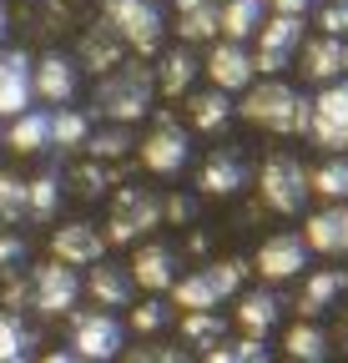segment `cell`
I'll return each instance as SVG.
<instances>
[{
	"label": "cell",
	"instance_id": "f1b7e54d",
	"mask_svg": "<svg viewBox=\"0 0 348 363\" xmlns=\"http://www.w3.org/2000/svg\"><path fill=\"white\" fill-rule=\"evenodd\" d=\"M283 358L288 363H328L333 358V338L318 323H303L298 318V323L283 333Z\"/></svg>",
	"mask_w": 348,
	"mask_h": 363
},
{
	"label": "cell",
	"instance_id": "ee69618b",
	"mask_svg": "<svg viewBox=\"0 0 348 363\" xmlns=\"http://www.w3.org/2000/svg\"><path fill=\"white\" fill-rule=\"evenodd\" d=\"M0 267H6V272L26 267V238L16 233V227H0Z\"/></svg>",
	"mask_w": 348,
	"mask_h": 363
},
{
	"label": "cell",
	"instance_id": "7bdbcfd3",
	"mask_svg": "<svg viewBox=\"0 0 348 363\" xmlns=\"http://www.w3.org/2000/svg\"><path fill=\"white\" fill-rule=\"evenodd\" d=\"M318 30L348 40V0H323L318 6Z\"/></svg>",
	"mask_w": 348,
	"mask_h": 363
},
{
	"label": "cell",
	"instance_id": "7c38bea8",
	"mask_svg": "<svg viewBox=\"0 0 348 363\" xmlns=\"http://www.w3.org/2000/svg\"><path fill=\"white\" fill-rule=\"evenodd\" d=\"M81 91V66L71 51H61V45H46V51L35 56V101L46 111H61L76 101Z\"/></svg>",
	"mask_w": 348,
	"mask_h": 363
},
{
	"label": "cell",
	"instance_id": "c3c4849f",
	"mask_svg": "<svg viewBox=\"0 0 348 363\" xmlns=\"http://www.w3.org/2000/svg\"><path fill=\"white\" fill-rule=\"evenodd\" d=\"M11 26H16V16H11V6L0 0V51H6V35H11Z\"/></svg>",
	"mask_w": 348,
	"mask_h": 363
},
{
	"label": "cell",
	"instance_id": "d6a6232c",
	"mask_svg": "<svg viewBox=\"0 0 348 363\" xmlns=\"http://www.w3.org/2000/svg\"><path fill=\"white\" fill-rule=\"evenodd\" d=\"M187 353H212L217 343L228 338V318L223 313H182V323H177Z\"/></svg>",
	"mask_w": 348,
	"mask_h": 363
},
{
	"label": "cell",
	"instance_id": "2e32d148",
	"mask_svg": "<svg viewBox=\"0 0 348 363\" xmlns=\"http://www.w3.org/2000/svg\"><path fill=\"white\" fill-rule=\"evenodd\" d=\"M308 242H303L298 233H273V238H263L257 242V257H252V267H257V278L263 283H293V278H303L308 272Z\"/></svg>",
	"mask_w": 348,
	"mask_h": 363
},
{
	"label": "cell",
	"instance_id": "4316f807",
	"mask_svg": "<svg viewBox=\"0 0 348 363\" xmlns=\"http://www.w3.org/2000/svg\"><path fill=\"white\" fill-rule=\"evenodd\" d=\"M237 116V101L228 96V91H217V86H207V91H192L187 96V126L192 131H223L228 121Z\"/></svg>",
	"mask_w": 348,
	"mask_h": 363
},
{
	"label": "cell",
	"instance_id": "4dcf8cb0",
	"mask_svg": "<svg viewBox=\"0 0 348 363\" xmlns=\"http://www.w3.org/2000/svg\"><path fill=\"white\" fill-rule=\"evenodd\" d=\"M217 16H223V0H177V35L192 40H217Z\"/></svg>",
	"mask_w": 348,
	"mask_h": 363
},
{
	"label": "cell",
	"instance_id": "277c9868",
	"mask_svg": "<svg viewBox=\"0 0 348 363\" xmlns=\"http://www.w3.org/2000/svg\"><path fill=\"white\" fill-rule=\"evenodd\" d=\"M101 21L121 35V45L132 51L137 61L162 56V40H167V16L157 0H106Z\"/></svg>",
	"mask_w": 348,
	"mask_h": 363
},
{
	"label": "cell",
	"instance_id": "836d02e7",
	"mask_svg": "<svg viewBox=\"0 0 348 363\" xmlns=\"http://www.w3.org/2000/svg\"><path fill=\"white\" fill-rule=\"evenodd\" d=\"M126 152H137V136H132V126H91V136H86V162H101V167H111V162H121Z\"/></svg>",
	"mask_w": 348,
	"mask_h": 363
},
{
	"label": "cell",
	"instance_id": "cb8c5ba5",
	"mask_svg": "<svg viewBox=\"0 0 348 363\" xmlns=\"http://www.w3.org/2000/svg\"><path fill=\"white\" fill-rule=\"evenodd\" d=\"M303 76L318 81V86H333V81H348V40L338 35H313L303 40Z\"/></svg>",
	"mask_w": 348,
	"mask_h": 363
},
{
	"label": "cell",
	"instance_id": "ac0fdd59",
	"mask_svg": "<svg viewBox=\"0 0 348 363\" xmlns=\"http://www.w3.org/2000/svg\"><path fill=\"white\" fill-rule=\"evenodd\" d=\"M51 257L66 267H96L106 257V233L96 222H61L51 233Z\"/></svg>",
	"mask_w": 348,
	"mask_h": 363
},
{
	"label": "cell",
	"instance_id": "f35d334b",
	"mask_svg": "<svg viewBox=\"0 0 348 363\" xmlns=\"http://www.w3.org/2000/svg\"><path fill=\"white\" fill-rule=\"evenodd\" d=\"M26 217H30V207H26V177H16V172L0 167V222L16 227Z\"/></svg>",
	"mask_w": 348,
	"mask_h": 363
},
{
	"label": "cell",
	"instance_id": "7a4b0ae2",
	"mask_svg": "<svg viewBox=\"0 0 348 363\" xmlns=\"http://www.w3.org/2000/svg\"><path fill=\"white\" fill-rule=\"evenodd\" d=\"M152 101H157V76L137 56H126L116 71H106L91 91L96 116L111 121V126H137L142 116H152Z\"/></svg>",
	"mask_w": 348,
	"mask_h": 363
},
{
	"label": "cell",
	"instance_id": "83f0119b",
	"mask_svg": "<svg viewBox=\"0 0 348 363\" xmlns=\"http://www.w3.org/2000/svg\"><path fill=\"white\" fill-rule=\"evenodd\" d=\"M263 21H268V6H263V0H223V16H217V35L247 45L257 30H263Z\"/></svg>",
	"mask_w": 348,
	"mask_h": 363
},
{
	"label": "cell",
	"instance_id": "7dc6e473",
	"mask_svg": "<svg viewBox=\"0 0 348 363\" xmlns=\"http://www.w3.org/2000/svg\"><path fill=\"white\" fill-rule=\"evenodd\" d=\"M263 6H268V11H293V16H303L313 0H263Z\"/></svg>",
	"mask_w": 348,
	"mask_h": 363
},
{
	"label": "cell",
	"instance_id": "60d3db41",
	"mask_svg": "<svg viewBox=\"0 0 348 363\" xmlns=\"http://www.w3.org/2000/svg\"><path fill=\"white\" fill-rule=\"evenodd\" d=\"M172 323V303L167 298H147V303H132V333H162Z\"/></svg>",
	"mask_w": 348,
	"mask_h": 363
},
{
	"label": "cell",
	"instance_id": "30bf717a",
	"mask_svg": "<svg viewBox=\"0 0 348 363\" xmlns=\"http://www.w3.org/2000/svg\"><path fill=\"white\" fill-rule=\"evenodd\" d=\"M26 283H30V308L40 318H61V313H76V298H81V278H76V267L66 262H35L26 272Z\"/></svg>",
	"mask_w": 348,
	"mask_h": 363
},
{
	"label": "cell",
	"instance_id": "9c48e42d",
	"mask_svg": "<svg viewBox=\"0 0 348 363\" xmlns=\"http://www.w3.org/2000/svg\"><path fill=\"white\" fill-rule=\"evenodd\" d=\"M303 16H293V11H268V21H263V30H257L252 40H257V51H252V66L263 71V76H278V71H288L293 61H298V51H303Z\"/></svg>",
	"mask_w": 348,
	"mask_h": 363
},
{
	"label": "cell",
	"instance_id": "bcb514c9",
	"mask_svg": "<svg viewBox=\"0 0 348 363\" xmlns=\"http://www.w3.org/2000/svg\"><path fill=\"white\" fill-rule=\"evenodd\" d=\"M35 363H86L81 353H71V348H51V353H40Z\"/></svg>",
	"mask_w": 348,
	"mask_h": 363
},
{
	"label": "cell",
	"instance_id": "d590c367",
	"mask_svg": "<svg viewBox=\"0 0 348 363\" xmlns=\"http://www.w3.org/2000/svg\"><path fill=\"white\" fill-rule=\"evenodd\" d=\"M21 21H26V30L56 40V35L71 26V6H66V0H30V6L21 11Z\"/></svg>",
	"mask_w": 348,
	"mask_h": 363
},
{
	"label": "cell",
	"instance_id": "52a82bcc",
	"mask_svg": "<svg viewBox=\"0 0 348 363\" xmlns=\"http://www.w3.org/2000/svg\"><path fill=\"white\" fill-rule=\"evenodd\" d=\"M137 157H142V167H147L152 177H182L187 162H192V131L177 126V116L162 111V116L152 121V131L137 142Z\"/></svg>",
	"mask_w": 348,
	"mask_h": 363
},
{
	"label": "cell",
	"instance_id": "ba28073f",
	"mask_svg": "<svg viewBox=\"0 0 348 363\" xmlns=\"http://www.w3.org/2000/svg\"><path fill=\"white\" fill-rule=\"evenodd\" d=\"M71 353H81L86 363H116L126 353V323L101 308L71 313Z\"/></svg>",
	"mask_w": 348,
	"mask_h": 363
},
{
	"label": "cell",
	"instance_id": "8d00e7d4",
	"mask_svg": "<svg viewBox=\"0 0 348 363\" xmlns=\"http://www.w3.org/2000/svg\"><path fill=\"white\" fill-rule=\"evenodd\" d=\"M207 363H273V353H268V343L263 338H223L212 353H207Z\"/></svg>",
	"mask_w": 348,
	"mask_h": 363
},
{
	"label": "cell",
	"instance_id": "681fc988",
	"mask_svg": "<svg viewBox=\"0 0 348 363\" xmlns=\"http://www.w3.org/2000/svg\"><path fill=\"white\" fill-rule=\"evenodd\" d=\"M338 348H343V353H348V308H343V313H338Z\"/></svg>",
	"mask_w": 348,
	"mask_h": 363
},
{
	"label": "cell",
	"instance_id": "ffe728a7",
	"mask_svg": "<svg viewBox=\"0 0 348 363\" xmlns=\"http://www.w3.org/2000/svg\"><path fill=\"white\" fill-rule=\"evenodd\" d=\"M81 293L91 298L101 313H121V308H132V298H137V283H132V272H126V262H106V257H101L91 272H86Z\"/></svg>",
	"mask_w": 348,
	"mask_h": 363
},
{
	"label": "cell",
	"instance_id": "9a60e30c",
	"mask_svg": "<svg viewBox=\"0 0 348 363\" xmlns=\"http://www.w3.org/2000/svg\"><path fill=\"white\" fill-rule=\"evenodd\" d=\"M252 182V162L242 157V147H217L202 157L197 167V197H237L242 187Z\"/></svg>",
	"mask_w": 348,
	"mask_h": 363
},
{
	"label": "cell",
	"instance_id": "5bb4252c",
	"mask_svg": "<svg viewBox=\"0 0 348 363\" xmlns=\"http://www.w3.org/2000/svg\"><path fill=\"white\" fill-rule=\"evenodd\" d=\"M126 272H132V283L142 293L162 298V293H172V283H177V272H182V252L172 242H162V238H147V242H137Z\"/></svg>",
	"mask_w": 348,
	"mask_h": 363
},
{
	"label": "cell",
	"instance_id": "1f68e13d",
	"mask_svg": "<svg viewBox=\"0 0 348 363\" xmlns=\"http://www.w3.org/2000/svg\"><path fill=\"white\" fill-rule=\"evenodd\" d=\"M0 363H35V328L0 308Z\"/></svg>",
	"mask_w": 348,
	"mask_h": 363
},
{
	"label": "cell",
	"instance_id": "5b68a950",
	"mask_svg": "<svg viewBox=\"0 0 348 363\" xmlns=\"http://www.w3.org/2000/svg\"><path fill=\"white\" fill-rule=\"evenodd\" d=\"M257 192H263L268 212L298 217L303 207H308V197H313V172L303 167L298 157H288V152H273L263 162V172H257Z\"/></svg>",
	"mask_w": 348,
	"mask_h": 363
},
{
	"label": "cell",
	"instance_id": "d4e9b609",
	"mask_svg": "<svg viewBox=\"0 0 348 363\" xmlns=\"http://www.w3.org/2000/svg\"><path fill=\"white\" fill-rule=\"evenodd\" d=\"M0 147L16 152V157H40V152H51V111H46V106L21 111L6 131H0Z\"/></svg>",
	"mask_w": 348,
	"mask_h": 363
},
{
	"label": "cell",
	"instance_id": "44dd1931",
	"mask_svg": "<svg viewBox=\"0 0 348 363\" xmlns=\"http://www.w3.org/2000/svg\"><path fill=\"white\" fill-rule=\"evenodd\" d=\"M343 288H348V272H338V267H313V272H303V288H298V318H303V323H318L323 313L338 308Z\"/></svg>",
	"mask_w": 348,
	"mask_h": 363
},
{
	"label": "cell",
	"instance_id": "6da1fadb",
	"mask_svg": "<svg viewBox=\"0 0 348 363\" xmlns=\"http://www.w3.org/2000/svg\"><path fill=\"white\" fill-rule=\"evenodd\" d=\"M308 111H313V96H303L298 86H288L283 76H263L242 91L237 101V116L247 126H263L273 136H303L308 131Z\"/></svg>",
	"mask_w": 348,
	"mask_h": 363
},
{
	"label": "cell",
	"instance_id": "74e56055",
	"mask_svg": "<svg viewBox=\"0 0 348 363\" xmlns=\"http://www.w3.org/2000/svg\"><path fill=\"white\" fill-rule=\"evenodd\" d=\"M313 197L348 202V157H328L323 167H313Z\"/></svg>",
	"mask_w": 348,
	"mask_h": 363
},
{
	"label": "cell",
	"instance_id": "f6af8a7d",
	"mask_svg": "<svg viewBox=\"0 0 348 363\" xmlns=\"http://www.w3.org/2000/svg\"><path fill=\"white\" fill-rule=\"evenodd\" d=\"M197 217V197H177V192H172V197H162V222H177V227H187Z\"/></svg>",
	"mask_w": 348,
	"mask_h": 363
},
{
	"label": "cell",
	"instance_id": "603a6c76",
	"mask_svg": "<svg viewBox=\"0 0 348 363\" xmlns=\"http://www.w3.org/2000/svg\"><path fill=\"white\" fill-rule=\"evenodd\" d=\"M202 71V56L192 51V45H167V51L157 56L152 76H157V96L177 101V96H192V81Z\"/></svg>",
	"mask_w": 348,
	"mask_h": 363
},
{
	"label": "cell",
	"instance_id": "484cf974",
	"mask_svg": "<svg viewBox=\"0 0 348 363\" xmlns=\"http://www.w3.org/2000/svg\"><path fill=\"white\" fill-rule=\"evenodd\" d=\"M283 318V298L273 288H242L237 293V328L247 338H268Z\"/></svg>",
	"mask_w": 348,
	"mask_h": 363
},
{
	"label": "cell",
	"instance_id": "b9f144b4",
	"mask_svg": "<svg viewBox=\"0 0 348 363\" xmlns=\"http://www.w3.org/2000/svg\"><path fill=\"white\" fill-rule=\"evenodd\" d=\"M116 363H192V353L177 348V343H137V348H126Z\"/></svg>",
	"mask_w": 348,
	"mask_h": 363
},
{
	"label": "cell",
	"instance_id": "4fadbf2b",
	"mask_svg": "<svg viewBox=\"0 0 348 363\" xmlns=\"http://www.w3.org/2000/svg\"><path fill=\"white\" fill-rule=\"evenodd\" d=\"M30 106H35V56L26 45H6L0 51V121H16Z\"/></svg>",
	"mask_w": 348,
	"mask_h": 363
},
{
	"label": "cell",
	"instance_id": "7402d4cb",
	"mask_svg": "<svg viewBox=\"0 0 348 363\" xmlns=\"http://www.w3.org/2000/svg\"><path fill=\"white\" fill-rule=\"evenodd\" d=\"M303 242L323 257H348V202H323L303 227Z\"/></svg>",
	"mask_w": 348,
	"mask_h": 363
},
{
	"label": "cell",
	"instance_id": "d6986e66",
	"mask_svg": "<svg viewBox=\"0 0 348 363\" xmlns=\"http://www.w3.org/2000/svg\"><path fill=\"white\" fill-rule=\"evenodd\" d=\"M76 66L81 71H91L96 81L106 76V71H116L126 56H132V51H126V45H121V35L106 26V21H96V26H81V35H76Z\"/></svg>",
	"mask_w": 348,
	"mask_h": 363
},
{
	"label": "cell",
	"instance_id": "3957f363",
	"mask_svg": "<svg viewBox=\"0 0 348 363\" xmlns=\"http://www.w3.org/2000/svg\"><path fill=\"white\" fill-rule=\"evenodd\" d=\"M242 278H247V262L242 257H212L192 272H182L172 283V308L182 313H217V303H228L242 293Z\"/></svg>",
	"mask_w": 348,
	"mask_h": 363
},
{
	"label": "cell",
	"instance_id": "e575fe53",
	"mask_svg": "<svg viewBox=\"0 0 348 363\" xmlns=\"http://www.w3.org/2000/svg\"><path fill=\"white\" fill-rule=\"evenodd\" d=\"M86 136H91V116L61 106L51 111V152H86Z\"/></svg>",
	"mask_w": 348,
	"mask_h": 363
},
{
	"label": "cell",
	"instance_id": "8fae6325",
	"mask_svg": "<svg viewBox=\"0 0 348 363\" xmlns=\"http://www.w3.org/2000/svg\"><path fill=\"white\" fill-rule=\"evenodd\" d=\"M308 136H313L323 152L348 157V81L318 86L313 111H308Z\"/></svg>",
	"mask_w": 348,
	"mask_h": 363
},
{
	"label": "cell",
	"instance_id": "e0dca14e",
	"mask_svg": "<svg viewBox=\"0 0 348 363\" xmlns=\"http://www.w3.org/2000/svg\"><path fill=\"white\" fill-rule=\"evenodd\" d=\"M202 76H207V86H217V91H247L252 81H257V66H252V51L247 45H237V40H212V51L202 56Z\"/></svg>",
	"mask_w": 348,
	"mask_h": 363
},
{
	"label": "cell",
	"instance_id": "ab89813d",
	"mask_svg": "<svg viewBox=\"0 0 348 363\" xmlns=\"http://www.w3.org/2000/svg\"><path fill=\"white\" fill-rule=\"evenodd\" d=\"M66 182H71L81 197H101L111 182H116V172H111V167H101V162H81V167H71V172H66Z\"/></svg>",
	"mask_w": 348,
	"mask_h": 363
},
{
	"label": "cell",
	"instance_id": "8992f818",
	"mask_svg": "<svg viewBox=\"0 0 348 363\" xmlns=\"http://www.w3.org/2000/svg\"><path fill=\"white\" fill-rule=\"evenodd\" d=\"M162 227V192L152 187H116L106 212V242H147Z\"/></svg>",
	"mask_w": 348,
	"mask_h": 363
},
{
	"label": "cell",
	"instance_id": "f546056e",
	"mask_svg": "<svg viewBox=\"0 0 348 363\" xmlns=\"http://www.w3.org/2000/svg\"><path fill=\"white\" fill-rule=\"evenodd\" d=\"M61 197H66V172L46 167V172L26 177V207H30V222H51L56 207H61Z\"/></svg>",
	"mask_w": 348,
	"mask_h": 363
}]
</instances>
